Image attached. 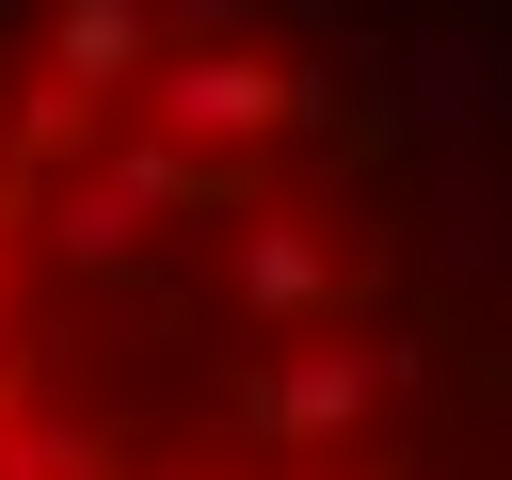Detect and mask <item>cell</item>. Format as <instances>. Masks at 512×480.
Returning a JSON list of instances; mask_svg holds the SVG:
<instances>
[{"label":"cell","mask_w":512,"mask_h":480,"mask_svg":"<svg viewBox=\"0 0 512 480\" xmlns=\"http://www.w3.org/2000/svg\"><path fill=\"white\" fill-rule=\"evenodd\" d=\"M0 480H448L432 192L336 0H0Z\"/></svg>","instance_id":"obj_1"}]
</instances>
